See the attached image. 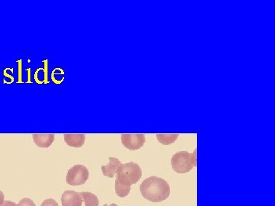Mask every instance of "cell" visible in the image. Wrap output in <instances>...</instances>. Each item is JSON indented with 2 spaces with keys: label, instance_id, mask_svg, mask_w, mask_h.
I'll list each match as a JSON object with an SVG mask.
<instances>
[{
  "label": "cell",
  "instance_id": "1",
  "mask_svg": "<svg viewBox=\"0 0 275 206\" xmlns=\"http://www.w3.org/2000/svg\"><path fill=\"white\" fill-rule=\"evenodd\" d=\"M140 191L143 197L148 201L160 203L170 196V186L164 179L152 176L143 181Z\"/></svg>",
  "mask_w": 275,
  "mask_h": 206
},
{
  "label": "cell",
  "instance_id": "2",
  "mask_svg": "<svg viewBox=\"0 0 275 206\" xmlns=\"http://www.w3.org/2000/svg\"><path fill=\"white\" fill-rule=\"evenodd\" d=\"M116 181L122 185H129L137 183L142 177V170L138 163L134 162L121 164L117 171Z\"/></svg>",
  "mask_w": 275,
  "mask_h": 206
},
{
  "label": "cell",
  "instance_id": "3",
  "mask_svg": "<svg viewBox=\"0 0 275 206\" xmlns=\"http://www.w3.org/2000/svg\"><path fill=\"white\" fill-rule=\"evenodd\" d=\"M196 153L194 150L192 153L188 151H178L171 158V167L177 174H186L196 167Z\"/></svg>",
  "mask_w": 275,
  "mask_h": 206
},
{
  "label": "cell",
  "instance_id": "4",
  "mask_svg": "<svg viewBox=\"0 0 275 206\" xmlns=\"http://www.w3.org/2000/svg\"><path fill=\"white\" fill-rule=\"evenodd\" d=\"M89 177L87 167L81 164L74 165L67 172L66 182L72 186L83 185L87 182Z\"/></svg>",
  "mask_w": 275,
  "mask_h": 206
},
{
  "label": "cell",
  "instance_id": "5",
  "mask_svg": "<svg viewBox=\"0 0 275 206\" xmlns=\"http://www.w3.org/2000/svg\"><path fill=\"white\" fill-rule=\"evenodd\" d=\"M121 141L125 148L130 151H136L144 146L146 139L142 134H124L121 135Z\"/></svg>",
  "mask_w": 275,
  "mask_h": 206
},
{
  "label": "cell",
  "instance_id": "6",
  "mask_svg": "<svg viewBox=\"0 0 275 206\" xmlns=\"http://www.w3.org/2000/svg\"><path fill=\"white\" fill-rule=\"evenodd\" d=\"M82 202L81 192L67 190L61 196L62 206H81Z\"/></svg>",
  "mask_w": 275,
  "mask_h": 206
},
{
  "label": "cell",
  "instance_id": "7",
  "mask_svg": "<svg viewBox=\"0 0 275 206\" xmlns=\"http://www.w3.org/2000/svg\"><path fill=\"white\" fill-rule=\"evenodd\" d=\"M110 163L107 165H103L101 167L102 173L106 177L113 178L117 174L118 169L122 164L119 159L115 157H109Z\"/></svg>",
  "mask_w": 275,
  "mask_h": 206
},
{
  "label": "cell",
  "instance_id": "8",
  "mask_svg": "<svg viewBox=\"0 0 275 206\" xmlns=\"http://www.w3.org/2000/svg\"><path fill=\"white\" fill-rule=\"evenodd\" d=\"M64 141L69 147L81 148L86 141V136L83 134H67L64 135Z\"/></svg>",
  "mask_w": 275,
  "mask_h": 206
},
{
  "label": "cell",
  "instance_id": "9",
  "mask_svg": "<svg viewBox=\"0 0 275 206\" xmlns=\"http://www.w3.org/2000/svg\"><path fill=\"white\" fill-rule=\"evenodd\" d=\"M32 137L34 144L42 148H49L55 141V134H34Z\"/></svg>",
  "mask_w": 275,
  "mask_h": 206
},
{
  "label": "cell",
  "instance_id": "10",
  "mask_svg": "<svg viewBox=\"0 0 275 206\" xmlns=\"http://www.w3.org/2000/svg\"><path fill=\"white\" fill-rule=\"evenodd\" d=\"M179 135L177 134H156L157 139L158 142L163 144V145H170V144H174Z\"/></svg>",
  "mask_w": 275,
  "mask_h": 206
},
{
  "label": "cell",
  "instance_id": "11",
  "mask_svg": "<svg viewBox=\"0 0 275 206\" xmlns=\"http://www.w3.org/2000/svg\"><path fill=\"white\" fill-rule=\"evenodd\" d=\"M82 200L84 201L85 206H98L99 199L96 195L90 192H81Z\"/></svg>",
  "mask_w": 275,
  "mask_h": 206
},
{
  "label": "cell",
  "instance_id": "12",
  "mask_svg": "<svg viewBox=\"0 0 275 206\" xmlns=\"http://www.w3.org/2000/svg\"><path fill=\"white\" fill-rule=\"evenodd\" d=\"M131 191V186L129 185H122L118 181L115 180V192L119 197H126L129 194Z\"/></svg>",
  "mask_w": 275,
  "mask_h": 206
},
{
  "label": "cell",
  "instance_id": "13",
  "mask_svg": "<svg viewBox=\"0 0 275 206\" xmlns=\"http://www.w3.org/2000/svg\"><path fill=\"white\" fill-rule=\"evenodd\" d=\"M16 206H36V205L32 199H29V198H24L20 200L18 204H16Z\"/></svg>",
  "mask_w": 275,
  "mask_h": 206
},
{
  "label": "cell",
  "instance_id": "14",
  "mask_svg": "<svg viewBox=\"0 0 275 206\" xmlns=\"http://www.w3.org/2000/svg\"><path fill=\"white\" fill-rule=\"evenodd\" d=\"M41 206H59L58 203L53 199H47L41 203Z\"/></svg>",
  "mask_w": 275,
  "mask_h": 206
},
{
  "label": "cell",
  "instance_id": "15",
  "mask_svg": "<svg viewBox=\"0 0 275 206\" xmlns=\"http://www.w3.org/2000/svg\"><path fill=\"white\" fill-rule=\"evenodd\" d=\"M43 63L45 64V68L43 69V71H45V79H44L43 82L44 83H48V72H47V71H48V60H44Z\"/></svg>",
  "mask_w": 275,
  "mask_h": 206
},
{
  "label": "cell",
  "instance_id": "16",
  "mask_svg": "<svg viewBox=\"0 0 275 206\" xmlns=\"http://www.w3.org/2000/svg\"><path fill=\"white\" fill-rule=\"evenodd\" d=\"M0 206H16V203L14 202L9 201V200H5L4 203Z\"/></svg>",
  "mask_w": 275,
  "mask_h": 206
},
{
  "label": "cell",
  "instance_id": "17",
  "mask_svg": "<svg viewBox=\"0 0 275 206\" xmlns=\"http://www.w3.org/2000/svg\"><path fill=\"white\" fill-rule=\"evenodd\" d=\"M42 70H43V68H38V70H37V71H35V74H34V79H35V81H36L37 83H38V84H41V83H44L43 82H41V81L38 80V72H39L40 71H42Z\"/></svg>",
  "mask_w": 275,
  "mask_h": 206
},
{
  "label": "cell",
  "instance_id": "18",
  "mask_svg": "<svg viewBox=\"0 0 275 206\" xmlns=\"http://www.w3.org/2000/svg\"><path fill=\"white\" fill-rule=\"evenodd\" d=\"M17 63L19 64V81H18V83H19V82H22V78H21V76H22V72H21V70H22V60H18Z\"/></svg>",
  "mask_w": 275,
  "mask_h": 206
},
{
  "label": "cell",
  "instance_id": "19",
  "mask_svg": "<svg viewBox=\"0 0 275 206\" xmlns=\"http://www.w3.org/2000/svg\"><path fill=\"white\" fill-rule=\"evenodd\" d=\"M5 201V195H4L3 192L0 190V206Z\"/></svg>",
  "mask_w": 275,
  "mask_h": 206
},
{
  "label": "cell",
  "instance_id": "20",
  "mask_svg": "<svg viewBox=\"0 0 275 206\" xmlns=\"http://www.w3.org/2000/svg\"><path fill=\"white\" fill-rule=\"evenodd\" d=\"M26 71H28V79L27 82H31V81L30 80V71H31V69L30 68L27 69Z\"/></svg>",
  "mask_w": 275,
  "mask_h": 206
},
{
  "label": "cell",
  "instance_id": "21",
  "mask_svg": "<svg viewBox=\"0 0 275 206\" xmlns=\"http://www.w3.org/2000/svg\"><path fill=\"white\" fill-rule=\"evenodd\" d=\"M103 206H119L118 205L115 204V203H112V204L108 205V204H104Z\"/></svg>",
  "mask_w": 275,
  "mask_h": 206
}]
</instances>
